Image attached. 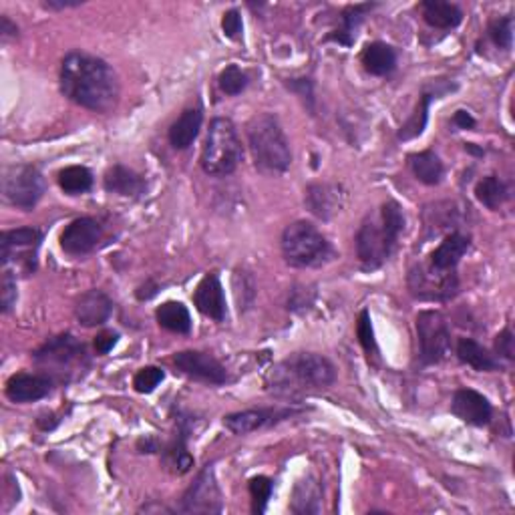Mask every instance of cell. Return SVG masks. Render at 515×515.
Instances as JSON below:
<instances>
[{"label":"cell","instance_id":"obj_30","mask_svg":"<svg viewBox=\"0 0 515 515\" xmlns=\"http://www.w3.org/2000/svg\"><path fill=\"white\" fill-rule=\"evenodd\" d=\"M290 510L294 513H319L322 510V489L314 477L298 481L292 493Z\"/></svg>","mask_w":515,"mask_h":515},{"label":"cell","instance_id":"obj_10","mask_svg":"<svg viewBox=\"0 0 515 515\" xmlns=\"http://www.w3.org/2000/svg\"><path fill=\"white\" fill-rule=\"evenodd\" d=\"M42 234L36 227H17L0 235V262L3 268L9 266V262H17L25 268V272H35L36 268V248L41 246Z\"/></svg>","mask_w":515,"mask_h":515},{"label":"cell","instance_id":"obj_41","mask_svg":"<svg viewBox=\"0 0 515 515\" xmlns=\"http://www.w3.org/2000/svg\"><path fill=\"white\" fill-rule=\"evenodd\" d=\"M17 278H14L12 272L4 268L3 272V281H0V311L4 314H9L12 311V306L17 304Z\"/></svg>","mask_w":515,"mask_h":515},{"label":"cell","instance_id":"obj_15","mask_svg":"<svg viewBox=\"0 0 515 515\" xmlns=\"http://www.w3.org/2000/svg\"><path fill=\"white\" fill-rule=\"evenodd\" d=\"M103 230L97 219L77 218L61 234V248L71 256H85L99 244Z\"/></svg>","mask_w":515,"mask_h":515},{"label":"cell","instance_id":"obj_45","mask_svg":"<svg viewBox=\"0 0 515 515\" xmlns=\"http://www.w3.org/2000/svg\"><path fill=\"white\" fill-rule=\"evenodd\" d=\"M119 341V334L113 333V330H103V333L97 334L95 338V350H97V355H107L109 350H113V347Z\"/></svg>","mask_w":515,"mask_h":515},{"label":"cell","instance_id":"obj_46","mask_svg":"<svg viewBox=\"0 0 515 515\" xmlns=\"http://www.w3.org/2000/svg\"><path fill=\"white\" fill-rule=\"evenodd\" d=\"M158 292H159V286L153 281H147L145 284L139 286L137 292H135V296H137V300H142V303H145V300H151L153 296H156Z\"/></svg>","mask_w":515,"mask_h":515},{"label":"cell","instance_id":"obj_25","mask_svg":"<svg viewBox=\"0 0 515 515\" xmlns=\"http://www.w3.org/2000/svg\"><path fill=\"white\" fill-rule=\"evenodd\" d=\"M457 357L461 363L473 366V369L480 373H496L503 369L502 363H499V358L493 357L491 352L483 347V344L473 341V338H459Z\"/></svg>","mask_w":515,"mask_h":515},{"label":"cell","instance_id":"obj_32","mask_svg":"<svg viewBox=\"0 0 515 515\" xmlns=\"http://www.w3.org/2000/svg\"><path fill=\"white\" fill-rule=\"evenodd\" d=\"M475 197L485 205V208L499 210L507 200H510V189H507L505 181L499 180L497 175H488V178H483L477 183Z\"/></svg>","mask_w":515,"mask_h":515},{"label":"cell","instance_id":"obj_36","mask_svg":"<svg viewBox=\"0 0 515 515\" xmlns=\"http://www.w3.org/2000/svg\"><path fill=\"white\" fill-rule=\"evenodd\" d=\"M234 294H235V300H238L240 312L248 311V308L254 304L256 284H254L252 276H250L248 272L235 270V274H234Z\"/></svg>","mask_w":515,"mask_h":515},{"label":"cell","instance_id":"obj_31","mask_svg":"<svg viewBox=\"0 0 515 515\" xmlns=\"http://www.w3.org/2000/svg\"><path fill=\"white\" fill-rule=\"evenodd\" d=\"M156 319L161 328L169 330V333L188 334L191 333V316L189 311L181 303L169 300V303L161 304L156 311Z\"/></svg>","mask_w":515,"mask_h":515},{"label":"cell","instance_id":"obj_4","mask_svg":"<svg viewBox=\"0 0 515 515\" xmlns=\"http://www.w3.org/2000/svg\"><path fill=\"white\" fill-rule=\"evenodd\" d=\"M248 143L254 165L262 173H284L292 164L290 143L274 115L260 113L248 123Z\"/></svg>","mask_w":515,"mask_h":515},{"label":"cell","instance_id":"obj_22","mask_svg":"<svg viewBox=\"0 0 515 515\" xmlns=\"http://www.w3.org/2000/svg\"><path fill=\"white\" fill-rule=\"evenodd\" d=\"M471 246L469 235H463L459 232L449 234L441 244L433 250L431 254V268L437 272H455L461 258L467 254Z\"/></svg>","mask_w":515,"mask_h":515},{"label":"cell","instance_id":"obj_28","mask_svg":"<svg viewBox=\"0 0 515 515\" xmlns=\"http://www.w3.org/2000/svg\"><path fill=\"white\" fill-rule=\"evenodd\" d=\"M421 12L425 23L435 28H455L463 20V11L459 6L445 3V0H425L421 3Z\"/></svg>","mask_w":515,"mask_h":515},{"label":"cell","instance_id":"obj_42","mask_svg":"<svg viewBox=\"0 0 515 515\" xmlns=\"http://www.w3.org/2000/svg\"><path fill=\"white\" fill-rule=\"evenodd\" d=\"M222 28H224V35L227 39H240L242 31H244V23H242V14L240 11H227L222 19Z\"/></svg>","mask_w":515,"mask_h":515},{"label":"cell","instance_id":"obj_24","mask_svg":"<svg viewBox=\"0 0 515 515\" xmlns=\"http://www.w3.org/2000/svg\"><path fill=\"white\" fill-rule=\"evenodd\" d=\"M204 121L202 109H186L169 127V143L173 145V150H188V147L196 142V137L200 135Z\"/></svg>","mask_w":515,"mask_h":515},{"label":"cell","instance_id":"obj_47","mask_svg":"<svg viewBox=\"0 0 515 515\" xmlns=\"http://www.w3.org/2000/svg\"><path fill=\"white\" fill-rule=\"evenodd\" d=\"M19 35V27L12 23L9 17H0V36L6 42L9 39H14Z\"/></svg>","mask_w":515,"mask_h":515},{"label":"cell","instance_id":"obj_40","mask_svg":"<svg viewBox=\"0 0 515 515\" xmlns=\"http://www.w3.org/2000/svg\"><path fill=\"white\" fill-rule=\"evenodd\" d=\"M489 39L496 42V47L499 49H511L513 42V19L511 17H503V19H496L489 25Z\"/></svg>","mask_w":515,"mask_h":515},{"label":"cell","instance_id":"obj_38","mask_svg":"<svg viewBox=\"0 0 515 515\" xmlns=\"http://www.w3.org/2000/svg\"><path fill=\"white\" fill-rule=\"evenodd\" d=\"M165 373L159 369V366H145V369L139 371L134 377V387L137 393L150 395L156 391V388L164 382Z\"/></svg>","mask_w":515,"mask_h":515},{"label":"cell","instance_id":"obj_43","mask_svg":"<svg viewBox=\"0 0 515 515\" xmlns=\"http://www.w3.org/2000/svg\"><path fill=\"white\" fill-rule=\"evenodd\" d=\"M515 341H513V334L510 328H505L502 334H497L496 338V352L499 357H503L507 360H513L515 358Z\"/></svg>","mask_w":515,"mask_h":515},{"label":"cell","instance_id":"obj_8","mask_svg":"<svg viewBox=\"0 0 515 515\" xmlns=\"http://www.w3.org/2000/svg\"><path fill=\"white\" fill-rule=\"evenodd\" d=\"M419 358L423 365H437L451 355V327L443 312L423 311L417 316Z\"/></svg>","mask_w":515,"mask_h":515},{"label":"cell","instance_id":"obj_18","mask_svg":"<svg viewBox=\"0 0 515 515\" xmlns=\"http://www.w3.org/2000/svg\"><path fill=\"white\" fill-rule=\"evenodd\" d=\"M194 304L197 311L208 319L222 322L226 320V294L222 288V282H219V276L216 272H210L202 278V282L197 284V288L194 292Z\"/></svg>","mask_w":515,"mask_h":515},{"label":"cell","instance_id":"obj_3","mask_svg":"<svg viewBox=\"0 0 515 515\" xmlns=\"http://www.w3.org/2000/svg\"><path fill=\"white\" fill-rule=\"evenodd\" d=\"M404 230V213L396 202H385L369 216L357 234V256L365 270H377L391 258Z\"/></svg>","mask_w":515,"mask_h":515},{"label":"cell","instance_id":"obj_13","mask_svg":"<svg viewBox=\"0 0 515 515\" xmlns=\"http://www.w3.org/2000/svg\"><path fill=\"white\" fill-rule=\"evenodd\" d=\"M173 365L186 377L208 382V385H224L227 382L226 366L216 357L200 350H183L173 357Z\"/></svg>","mask_w":515,"mask_h":515},{"label":"cell","instance_id":"obj_27","mask_svg":"<svg viewBox=\"0 0 515 515\" xmlns=\"http://www.w3.org/2000/svg\"><path fill=\"white\" fill-rule=\"evenodd\" d=\"M377 4H350L341 14V28L330 33L325 41H334L342 47H350L357 39V28Z\"/></svg>","mask_w":515,"mask_h":515},{"label":"cell","instance_id":"obj_20","mask_svg":"<svg viewBox=\"0 0 515 515\" xmlns=\"http://www.w3.org/2000/svg\"><path fill=\"white\" fill-rule=\"evenodd\" d=\"M113 312V300L103 290H89L77 300L75 316L81 327L93 328L101 327L109 320Z\"/></svg>","mask_w":515,"mask_h":515},{"label":"cell","instance_id":"obj_51","mask_svg":"<svg viewBox=\"0 0 515 515\" xmlns=\"http://www.w3.org/2000/svg\"><path fill=\"white\" fill-rule=\"evenodd\" d=\"M36 425H39L42 431H53L55 427L58 425V419L53 413H49V415L39 417V421H36Z\"/></svg>","mask_w":515,"mask_h":515},{"label":"cell","instance_id":"obj_49","mask_svg":"<svg viewBox=\"0 0 515 515\" xmlns=\"http://www.w3.org/2000/svg\"><path fill=\"white\" fill-rule=\"evenodd\" d=\"M81 4H83L81 0H47L45 9L65 11V9H75V6H81Z\"/></svg>","mask_w":515,"mask_h":515},{"label":"cell","instance_id":"obj_50","mask_svg":"<svg viewBox=\"0 0 515 515\" xmlns=\"http://www.w3.org/2000/svg\"><path fill=\"white\" fill-rule=\"evenodd\" d=\"M137 449H139V453H158L161 445L156 437H145V439H139Z\"/></svg>","mask_w":515,"mask_h":515},{"label":"cell","instance_id":"obj_11","mask_svg":"<svg viewBox=\"0 0 515 515\" xmlns=\"http://www.w3.org/2000/svg\"><path fill=\"white\" fill-rule=\"evenodd\" d=\"M409 288L421 300H451L459 290V281L455 272H437L431 266H417L411 270Z\"/></svg>","mask_w":515,"mask_h":515},{"label":"cell","instance_id":"obj_16","mask_svg":"<svg viewBox=\"0 0 515 515\" xmlns=\"http://www.w3.org/2000/svg\"><path fill=\"white\" fill-rule=\"evenodd\" d=\"M296 411L292 409H250L240 411V413H232L224 417V427L227 431H232L234 435H248L262 427L274 425L282 419L292 417Z\"/></svg>","mask_w":515,"mask_h":515},{"label":"cell","instance_id":"obj_1","mask_svg":"<svg viewBox=\"0 0 515 515\" xmlns=\"http://www.w3.org/2000/svg\"><path fill=\"white\" fill-rule=\"evenodd\" d=\"M61 91L89 111L107 113L119 99V79L103 58L73 50L61 65Z\"/></svg>","mask_w":515,"mask_h":515},{"label":"cell","instance_id":"obj_12","mask_svg":"<svg viewBox=\"0 0 515 515\" xmlns=\"http://www.w3.org/2000/svg\"><path fill=\"white\" fill-rule=\"evenodd\" d=\"M224 510L222 491L216 481L213 465H205L194 485H189L186 496L181 499L183 513H219Z\"/></svg>","mask_w":515,"mask_h":515},{"label":"cell","instance_id":"obj_44","mask_svg":"<svg viewBox=\"0 0 515 515\" xmlns=\"http://www.w3.org/2000/svg\"><path fill=\"white\" fill-rule=\"evenodd\" d=\"M288 87L294 93H298L304 101H308V107H311V111H314V93L311 79H294L290 81Z\"/></svg>","mask_w":515,"mask_h":515},{"label":"cell","instance_id":"obj_2","mask_svg":"<svg viewBox=\"0 0 515 515\" xmlns=\"http://www.w3.org/2000/svg\"><path fill=\"white\" fill-rule=\"evenodd\" d=\"M336 380V369L327 357L314 352H296L278 363L268 374V388L286 399L325 391Z\"/></svg>","mask_w":515,"mask_h":515},{"label":"cell","instance_id":"obj_9","mask_svg":"<svg viewBox=\"0 0 515 515\" xmlns=\"http://www.w3.org/2000/svg\"><path fill=\"white\" fill-rule=\"evenodd\" d=\"M3 194L14 208L28 211L45 194V178L35 165H11L3 175Z\"/></svg>","mask_w":515,"mask_h":515},{"label":"cell","instance_id":"obj_33","mask_svg":"<svg viewBox=\"0 0 515 515\" xmlns=\"http://www.w3.org/2000/svg\"><path fill=\"white\" fill-rule=\"evenodd\" d=\"M58 186L69 196L87 194L93 188V173L83 165H71L58 172Z\"/></svg>","mask_w":515,"mask_h":515},{"label":"cell","instance_id":"obj_21","mask_svg":"<svg viewBox=\"0 0 515 515\" xmlns=\"http://www.w3.org/2000/svg\"><path fill=\"white\" fill-rule=\"evenodd\" d=\"M103 186L109 194H117L123 197H142L147 191V181L143 175H139L134 169L117 164L107 169Z\"/></svg>","mask_w":515,"mask_h":515},{"label":"cell","instance_id":"obj_34","mask_svg":"<svg viewBox=\"0 0 515 515\" xmlns=\"http://www.w3.org/2000/svg\"><path fill=\"white\" fill-rule=\"evenodd\" d=\"M435 95L433 93H423L421 99H419V105L415 109V113L411 115V119L403 125L399 131L401 142H409V139L419 137L427 127V121H429V103L433 101ZM437 99V97H435Z\"/></svg>","mask_w":515,"mask_h":515},{"label":"cell","instance_id":"obj_48","mask_svg":"<svg viewBox=\"0 0 515 515\" xmlns=\"http://www.w3.org/2000/svg\"><path fill=\"white\" fill-rule=\"evenodd\" d=\"M453 125H457L459 129H473L475 127V119H473V115H471L469 111H463V109H459V111L453 115Z\"/></svg>","mask_w":515,"mask_h":515},{"label":"cell","instance_id":"obj_17","mask_svg":"<svg viewBox=\"0 0 515 515\" xmlns=\"http://www.w3.org/2000/svg\"><path fill=\"white\" fill-rule=\"evenodd\" d=\"M451 411L463 423L473 427L489 425L493 417L491 403L485 399L481 393L473 391V388H459V391L453 395Z\"/></svg>","mask_w":515,"mask_h":515},{"label":"cell","instance_id":"obj_5","mask_svg":"<svg viewBox=\"0 0 515 515\" xmlns=\"http://www.w3.org/2000/svg\"><path fill=\"white\" fill-rule=\"evenodd\" d=\"M36 366H41L42 374L53 380L71 382L73 379L83 377L89 369V355L87 349L73 334H58L33 355Z\"/></svg>","mask_w":515,"mask_h":515},{"label":"cell","instance_id":"obj_23","mask_svg":"<svg viewBox=\"0 0 515 515\" xmlns=\"http://www.w3.org/2000/svg\"><path fill=\"white\" fill-rule=\"evenodd\" d=\"M189 433H191L189 419L180 417L178 419V433H175L173 441L167 445V449L164 451L165 461L173 467L175 473H180V475L188 473V471L194 467V457H191L189 451H188Z\"/></svg>","mask_w":515,"mask_h":515},{"label":"cell","instance_id":"obj_7","mask_svg":"<svg viewBox=\"0 0 515 515\" xmlns=\"http://www.w3.org/2000/svg\"><path fill=\"white\" fill-rule=\"evenodd\" d=\"M282 256L292 268H316L330 260L333 248L311 222H294L282 232Z\"/></svg>","mask_w":515,"mask_h":515},{"label":"cell","instance_id":"obj_29","mask_svg":"<svg viewBox=\"0 0 515 515\" xmlns=\"http://www.w3.org/2000/svg\"><path fill=\"white\" fill-rule=\"evenodd\" d=\"M409 164H411V169H413L415 178L421 183H425V186H437V183H441V180H443L445 167H443V161L439 159L435 151L427 150V151L413 153V156L409 158Z\"/></svg>","mask_w":515,"mask_h":515},{"label":"cell","instance_id":"obj_6","mask_svg":"<svg viewBox=\"0 0 515 515\" xmlns=\"http://www.w3.org/2000/svg\"><path fill=\"white\" fill-rule=\"evenodd\" d=\"M244 150L238 137V129L227 117H216L210 123L200 164L208 175H230L238 169Z\"/></svg>","mask_w":515,"mask_h":515},{"label":"cell","instance_id":"obj_35","mask_svg":"<svg viewBox=\"0 0 515 515\" xmlns=\"http://www.w3.org/2000/svg\"><path fill=\"white\" fill-rule=\"evenodd\" d=\"M218 85L226 95L235 97V95L246 91V87L250 85V79L246 73L238 67V65H230V67H226L222 73H219Z\"/></svg>","mask_w":515,"mask_h":515},{"label":"cell","instance_id":"obj_14","mask_svg":"<svg viewBox=\"0 0 515 515\" xmlns=\"http://www.w3.org/2000/svg\"><path fill=\"white\" fill-rule=\"evenodd\" d=\"M347 189L341 183H312L306 188L304 204L311 213L320 219L334 218L347 204Z\"/></svg>","mask_w":515,"mask_h":515},{"label":"cell","instance_id":"obj_39","mask_svg":"<svg viewBox=\"0 0 515 515\" xmlns=\"http://www.w3.org/2000/svg\"><path fill=\"white\" fill-rule=\"evenodd\" d=\"M357 336L360 344H363L365 352L369 355V358L379 355V347H377V341H374V330H373V320H371L369 311H363L358 316Z\"/></svg>","mask_w":515,"mask_h":515},{"label":"cell","instance_id":"obj_19","mask_svg":"<svg viewBox=\"0 0 515 515\" xmlns=\"http://www.w3.org/2000/svg\"><path fill=\"white\" fill-rule=\"evenodd\" d=\"M53 379L47 377V374H28V373H19L12 374L6 382V396L12 403H33L41 401L53 391Z\"/></svg>","mask_w":515,"mask_h":515},{"label":"cell","instance_id":"obj_52","mask_svg":"<svg viewBox=\"0 0 515 515\" xmlns=\"http://www.w3.org/2000/svg\"><path fill=\"white\" fill-rule=\"evenodd\" d=\"M465 151H469V153H473V156H477V158H483V150H480V147H475L473 143H465Z\"/></svg>","mask_w":515,"mask_h":515},{"label":"cell","instance_id":"obj_37","mask_svg":"<svg viewBox=\"0 0 515 515\" xmlns=\"http://www.w3.org/2000/svg\"><path fill=\"white\" fill-rule=\"evenodd\" d=\"M272 489H274V483L268 477L258 475L250 480V496H252V511L254 513H264L268 507V502L272 497Z\"/></svg>","mask_w":515,"mask_h":515},{"label":"cell","instance_id":"obj_26","mask_svg":"<svg viewBox=\"0 0 515 515\" xmlns=\"http://www.w3.org/2000/svg\"><path fill=\"white\" fill-rule=\"evenodd\" d=\"M365 69L374 77H385L396 67V50L387 42H369L360 55Z\"/></svg>","mask_w":515,"mask_h":515}]
</instances>
